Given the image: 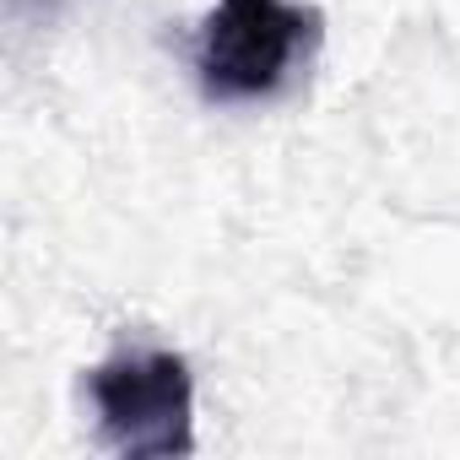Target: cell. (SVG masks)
<instances>
[{"label": "cell", "instance_id": "cell-2", "mask_svg": "<svg viewBox=\"0 0 460 460\" xmlns=\"http://www.w3.org/2000/svg\"><path fill=\"white\" fill-rule=\"evenodd\" d=\"M103 438L130 460H168L195 449V379L179 352H119L93 368Z\"/></svg>", "mask_w": 460, "mask_h": 460}, {"label": "cell", "instance_id": "cell-1", "mask_svg": "<svg viewBox=\"0 0 460 460\" xmlns=\"http://www.w3.org/2000/svg\"><path fill=\"white\" fill-rule=\"evenodd\" d=\"M320 44V12L293 0H217L200 28V87L206 98H266L288 82L298 55Z\"/></svg>", "mask_w": 460, "mask_h": 460}]
</instances>
